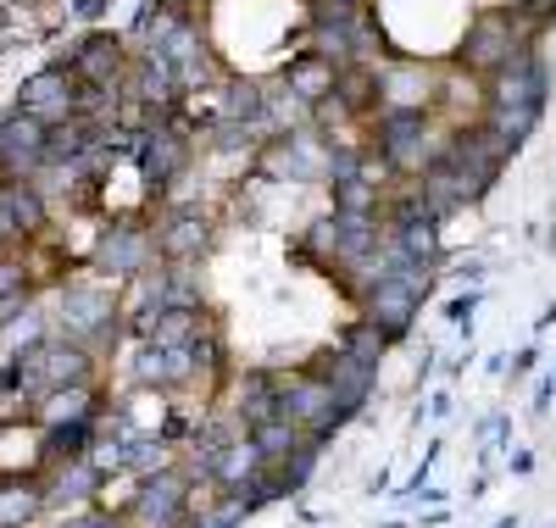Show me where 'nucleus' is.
Listing matches in <instances>:
<instances>
[{"mask_svg":"<svg viewBox=\"0 0 556 528\" xmlns=\"http://www.w3.org/2000/svg\"><path fill=\"white\" fill-rule=\"evenodd\" d=\"M534 34H540V23H534L529 12H518V7H513V12L490 7V12H479V17L468 23V34H462L456 67H468L473 78H495L518 51H529Z\"/></svg>","mask_w":556,"mask_h":528,"instance_id":"f257e3e1","label":"nucleus"},{"mask_svg":"<svg viewBox=\"0 0 556 528\" xmlns=\"http://www.w3.org/2000/svg\"><path fill=\"white\" fill-rule=\"evenodd\" d=\"M451 128H440L434 112H379L374 117V151L390 162L395 178H417L440 162Z\"/></svg>","mask_w":556,"mask_h":528,"instance_id":"f03ea898","label":"nucleus"},{"mask_svg":"<svg viewBox=\"0 0 556 528\" xmlns=\"http://www.w3.org/2000/svg\"><path fill=\"white\" fill-rule=\"evenodd\" d=\"M429 290H434V267H429V262H406V267L384 273L356 306H362V317L395 345V340H406V334H412V323H417V312H424Z\"/></svg>","mask_w":556,"mask_h":528,"instance_id":"7ed1b4c3","label":"nucleus"},{"mask_svg":"<svg viewBox=\"0 0 556 528\" xmlns=\"http://www.w3.org/2000/svg\"><path fill=\"white\" fill-rule=\"evenodd\" d=\"M278 417H290L306 440H329V435H340V428L351 423L345 412H340V401H334V390L323 384L312 367H295V373H278Z\"/></svg>","mask_w":556,"mask_h":528,"instance_id":"20e7f679","label":"nucleus"},{"mask_svg":"<svg viewBox=\"0 0 556 528\" xmlns=\"http://www.w3.org/2000/svg\"><path fill=\"white\" fill-rule=\"evenodd\" d=\"M162 262V251H156V228H146V223H112L106 234H101V246H96V273L106 278V284H123V278H139V273H151Z\"/></svg>","mask_w":556,"mask_h":528,"instance_id":"39448f33","label":"nucleus"},{"mask_svg":"<svg viewBox=\"0 0 556 528\" xmlns=\"http://www.w3.org/2000/svg\"><path fill=\"white\" fill-rule=\"evenodd\" d=\"M190 495H195L190 467H178V462H173V467H162V473H146V478H139L128 517H134V523H146V528H178V517L190 512Z\"/></svg>","mask_w":556,"mask_h":528,"instance_id":"423d86ee","label":"nucleus"},{"mask_svg":"<svg viewBox=\"0 0 556 528\" xmlns=\"http://www.w3.org/2000/svg\"><path fill=\"white\" fill-rule=\"evenodd\" d=\"M117 301H112V290H106V278H96V284H67L62 290V328H67V340H84V345H96V340H112L117 334Z\"/></svg>","mask_w":556,"mask_h":528,"instance_id":"0eeeda50","label":"nucleus"},{"mask_svg":"<svg viewBox=\"0 0 556 528\" xmlns=\"http://www.w3.org/2000/svg\"><path fill=\"white\" fill-rule=\"evenodd\" d=\"M139 178H146L151 196H162V189L173 178H184V167H190V134H184L178 123H156L146 128V139H139Z\"/></svg>","mask_w":556,"mask_h":528,"instance_id":"6e6552de","label":"nucleus"},{"mask_svg":"<svg viewBox=\"0 0 556 528\" xmlns=\"http://www.w3.org/2000/svg\"><path fill=\"white\" fill-rule=\"evenodd\" d=\"M484 95H490V106H529V112H545L551 67H545L534 51H518L495 78H484Z\"/></svg>","mask_w":556,"mask_h":528,"instance_id":"1a4fd4ad","label":"nucleus"},{"mask_svg":"<svg viewBox=\"0 0 556 528\" xmlns=\"http://www.w3.org/2000/svg\"><path fill=\"white\" fill-rule=\"evenodd\" d=\"M17 112H28V117H39L45 128H56V123H67V117H78V78L67 73V67H39L28 84H23V95H17Z\"/></svg>","mask_w":556,"mask_h":528,"instance_id":"9d476101","label":"nucleus"},{"mask_svg":"<svg viewBox=\"0 0 556 528\" xmlns=\"http://www.w3.org/2000/svg\"><path fill=\"white\" fill-rule=\"evenodd\" d=\"M56 67H67L78 84H123L134 62H128V45L117 34H84Z\"/></svg>","mask_w":556,"mask_h":528,"instance_id":"9b49d317","label":"nucleus"},{"mask_svg":"<svg viewBox=\"0 0 556 528\" xmlns=\"http://www.w3.org/2000/svg\"><path fill=\"white\" fill-rule=\"evenodd\" d=\"M312 373L334 390V401H340L345 417H356L367 401H374V390H379V367H362V362L345 356L340 345H334V351H323V356L312 362Z\"/></svg>","mask_w":556,"mask_h":528,"instance_id":"f8f14e48","label":"nucleus"},{"mask_svg":"<svg viewBox=\"0 0 556 528\" xmlns=\"http://www.w3.org/2000/svg\"><path fill=\"white\" fill-rule=\"evenodd\" d=\"M45 134L51 128L28 112L0 117V178H34L45 167Z\"/></svg>","mask_w":556,"mask_h":528,"instance_id":"ddd939ff","label":"nucleus"},{"mask_svg":"<svg viewBox=\"0 0 556 528\" xmlns=\"http://www.w3.org/2000/svg\"><path fill=\"white\" fill-rule=\"evenodd\" d=\"M490 106L484 78H473L468 67H451L445 78H434V117H445V128H473Z\"/></svg>","mask_w":556,"mask_h":528,"instance_id":"4468645a","label":"nucleus"},{"mask_svg":"<svg viewBox=\"0 0 556 528\" xmlns=\"http://www.w3.org/2000/svg\"><path fill=\"white\" fill-rule=\"evenodd\" d=\"M379 112H434V73L417 62L379 67Z\"/></svg>","mask_w":556,"mask_h":528,"instance_id":"2eb2a0df","label":"nucleus"},{"mask_svg":"<svg viewBox=\"0 0 556 528\" xmlns=\"http://www.w3.org/2000/svg\"><path fill=\"white\" fill-rule=\"evenodd\" d=\"M206 239H212V228H206L201 212H173V217L156 223V251H162V262H201Z\"/></svg>","mask_w":556,"mask_h":528,"instance_id":"dca6fc26","label":"nucleus"},{"mask_svg":"<svg viewBox=\"0 0 556 528\" xmlns=\"http://www.w3.org/2000/svg\"><path fill=\"white\" fill-rule=\"evenodd\" d=\"M334 78H340V67H334L329 56H317V51H301V56H290V67H285V89L301 95L306 106L329 101V95H334Z\"/></svg>","mask_w":556,"mask_h":528,"instance_id":"f3484780","label":"nucleus"},{"mask_svg":"<svg viewBox=\"0 0 556 528\" xmlns=\"http://www.w3.org/2000/svg\"><path fill=\"white\" fill-rule=\"evenodd\" d=\"M39 428H62V423H96V390L89 384H62V390L34 401Z\"/></svg>","mask_w":556,"mask_h":528,"instance_id":"a211bd4d","label":"nucleus"},{"mask_svg":"<svg viewBox=\"0 0 556 528\" xmlns=\"http://www.w3.org/2000/svg\"><path fill=\"white\" fill-rule=\"evenodd\" d=\"M334 101L362 123V117H379V67L374 62H351V67H340V78H334Z\"/></svg>","mask_w":556,"mask_h":528,"instance_id":"6ab92c4d","label":"nucleus"},{"mask_svg":"<svg viewBox=\"0 0 556 528\" xmlns=\"http://www.w3.org/2000/svg\"><path fill=\"white\" fill-rule=\"evenodd\" d=\"M417 201H424V212H429L434 223L468 212V196H462V184H456V173H451L445 162H434V167L417 173Z\"/></svg>","mask_w":556,"mask_h":528,"instance_id":"aec40b11","label":"nucleus"},{"mask_svg":"<svg viewBox=\"0 0 556 528\" xmlns=\"http://www.w3.org/2000/svg\"><path fill=\"white\" fill-rule=\"evenodd\" d=\"M235 412L245 417V428L278 417V373H273V367H245V373H240V401H235Z\"/></svg>","mask_w":556,"mask_h":528,"instance_id":"412c9836","label":"nucleus"},{"mask_svg":"<svg viewBox=\"0 0 556 528\" xmlns=\"http://www.w3.org/2000/svg\"><path fill=\"white\" fill-rule=\"evenodd\" d=\"M267 462H262V451L251 445V435H240V440H228L223 451H217V462H212V485L217 490H240L245 478H256Z\"/></svg>","mask_w":556,"mask_h":528,"instance_id":"4be33fe9","label":"nucleus"},{"mask_svg":"<svg viewBox=\"0 0 556 528\" xmlns=\"http://www.w3.org/2000/svg\"><path fill=\"white\" fill-rule=\"evenodd\" d=\"M89 345L84 340H45V373H51V390L62 384H89Z\"/></svg>","mask_w":556,"mask_h":528,"instance_id":"5701e85b","label":"nucleus"},{"mask_svg":"<svg viewBox=\"0 0 556 528\" xmlns=\"http://www.w3.org/2000/svg\"><path fill=\"white\" fill-rule=\"evenodd\" d=\"M251 445L262 451V462H267V467H285V462L306 445V435H301V428H295L290 417H267V423H256V428H251Z\"/></svg>","mask_w":556,"mask_h":528,"instance_id":"b1692460","label":"nucleus"},{"mask_svg":"<svg viewBox=\"0 0 556 528\" xmlns=\"http://www.w3.org/2000/svg\"><path fill=\"white\" fill-rule=\"evenodd\" d=\"M506 151H523L529 146V134L540 128V112H529V106H484V117H479Z\"/></svg>","mask_w":556,"mask_h":528,"instance_id":"393cba45","label":"nucleus"},{"mask_svg":"<svg viewBox=\"0 0 556 528\" xmlns=\"http://www.w3.org/2000/svg\"><path fill=\"white\" fill-rule=\"evenodd\" d=\"M384 196H390V189L367 184V178H340L334 184V212H345V217H379Z\"/></svg>","mask_w":556,"mask_h":528,"instance_id":"a878e982","label":"nucleus"},{"mask_svg":"<svg viewBox=\"0 0 556 528\" xmlns=\"http://www.w3.org/2000/svg\"><path fill=\"white\" fill-rule=\"evenodd\" d=\"M101 478H106V473H101L96 462L78 456V462H67V473L56 478V490L45 495V501H56V506H67V501H73V506H78V501H89V495L101 490Z\"/></svg>","mask_w":556,"mask_h":528,"instance_id":"bb28decb","label":"nucleus"},{"mask_svg":"<svg viewBox=\"0 0 556 528\" xmlns=\"http://www.w3.org/2000/svg\"><path fill=\"white\" fill-rule=\"evenodd\" d=\"M201 328H206V317L201 312H162L156 323H151V334L146 340H156V345H167V351H178V345H195L201 340Z\"/></svg>","mask_w":556,"mask_h":528,"instance_id":"cd10ccee","label":"nucleus"},{"mask_svg":"<svg viewBox=\"0 0 556 528\" xmlns=\"http://www.w3.org/2000/svg\"><path fill=\"white\" fill-rule=\"evenodd\" d=\"M134 384H139V390H173V351L146 340L134 351Z\"/></svg>","mask_w":556,"mask_h":528,"instance_id":"c85d7f7f","label":"nucleus"},{"mask_svg":"<svg viewBox=\"0 0 556 528\" xmlns=\"http://www.w3.org/2000/svg\"><path fill=\"white\" fill-rule=\"evenodd\" d=\"M39 512H45V490L39 485H0V528H23Z\"/></svg>","mask_w":556,"mask_h":528,"instance_id":"c756f323","label":"nucleus"},{"mask_svg":"<svg viewBox=\"0 0 556 528\" xmlns=\"http://www.w3.org/2000/svg\"><path fill=\"white\" fill-rule=\"evenodd\" d=\"M340 351H345V356H356L362 367H379V362H384V351H390V340H384V334H379L374 323H367V317H356V323L340 334Z\"/></svg>","mask_w":556,"mask_h":528,"instance_id":"7c9ffc66","label":"nucleus"},{"mask_svg":"<svg viewBox=\"0 0 556 528\" xmlns=\"http://www.w3.org/2000/svg\"><path fill=\"white\" fill-rule=\"evenodd\" d=\"M89 428H96V423H62V428H45V456H56V462H78V456H89Z\"/></svg>","mask_w":556,"mask_h":528,"instance_id":"2f4dec72","label":"nucleus"},{"mask_svg":"<svg viewBox=\"0 0 556 528\" xmlns=\"http://www.w3.org/2000/svg\"><path fill=\"white\" fill-rule=\"evenodd\" d=\"M317 462H323V445H317V440H306V445H301V451H295V456H290L285 467H278V473H285V485H290V495L312 485V473H317Z\"/></svg>","mask_w":556,"mask_h":528,"instance_id":"473e14b6","label":"nucleus"},{"mask_svg":"<svg viewBox=\"0 0 556 528\" xmlns=\"http://www.w3.org/2000/svg\"><path fill=\"white\" fill-rule=\"evenodd\" d=\"M513 7H518V12H529L534 23H551V17H556V0H513Z\"/></svg>","mask_w":556,"mask_h":528,"instance_id":"72a5a7b5","label":"nucleus"},{"mask_svg":"<svg viewBox=\"0 0 556 528\" xmlns=\"http://www.w3.org/2000/svg\"><path fill=\"white\" fill-rule=\"evenodd\" d=\"M473 306H479V296H456V301L445 306V317H451V323H468V317H473Z\"/></svg>","mask_w":556,"mask_h":528,"instance_id":"f704fd0d","label":"nucleus"},{"mask_svg":"<svg viewBox=\"0 0 556 528\" xmlns=\"http://www.w3.org/2000/svg\"><path fill=\"white\" fill-rule=\"evenodd\" d=\"M67 12H73V17H84V23H96V17L106 12V0H73Z\"/></svg>","mask_w":556,"mask_h":528,"instance_id":"c9c22d12","label":"nucleus"},{"mask_svg":"<svg viewBox=\"0 0 556 528\" xmlns=\"http://www.w3.org/2000/svg\"><path fill=\"white\" fill-rule=\"evenodd\" d=\"M7 45H12V12L0 7V51H7Z\"/></svg>","mask_w":556,"mask_h":528,"instance_id":"e433bc0d","label":"nucleus"}]
</instances>
